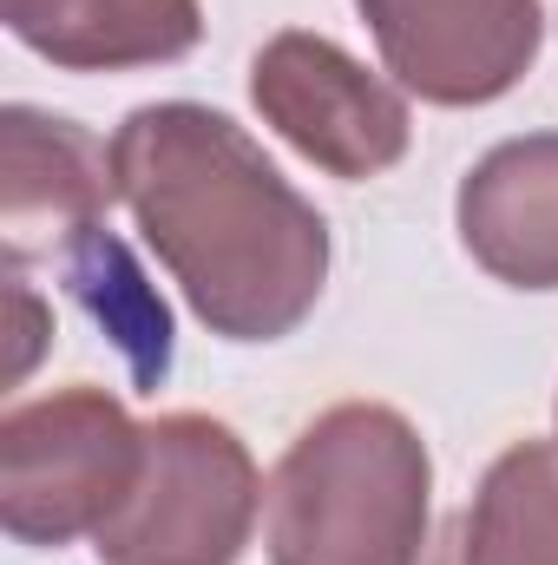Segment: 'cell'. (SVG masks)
Masks as SVG:
<instances>
[{"instance_id": "cell-11", "label": "cell", "mask_w": 558, "mask_h": 565, "mask_svg": "<svg viewBox=\"0 0 558 565\" xmlns=\"http://www.w3.org/2000/svg\"><path fill=\"white\" fill-rule=\"evenodd\" d=\"M60 270L73 282V296L93 309V322L132 355L139 382L158 388L164 369H171V309L144 289L139 264L126 257V244L106 237V231H93V237H79V244L60 257Z\"/></svg>"}, {"instance_id": "cell-4", "label": "cell", "mask_w": 558, "mask_h": 565, "mask_svg": "<svg viewBox=\"0 0 558 565\" xmlns=\"http://www.w3.org/2000/svg\"><path fill=\"white\" fill-rule=\"evenodd\" d=\"M264 480L237 427L211 415L144 422V460L119 513L99 526L106 565H237L257 533Z\"/></svg>"}, {"instance_id": "cell-7", "label": "cell", "mask_w": 558, "mask_h": 565, "mask_svg": "<svg viewBox=\"0 0 558 565\" xmlns=\"http://www.w3.org/2000/svg\"><path fill=\"white\" fill-rule=\"evenodd\" d=\"M112 145L86 126L7 106L0 113V231H7V270L33 257H66L79 237L99 231L112 211Z\"/></svg>"}, {"instance_id": "cell-6", "label": "cell", "mask_w": 558, "mask_h": 565, "mask_svg": "<svg viewBox=\"0 0 558 565\" xmlns=\"http://www.w3.org/2000/svg\"><path fill=\"white\" fill-rule=\"evenodd\" d=\"M382 66L427 106L506 99L546 40L539 0H355Z\"/></svg>"}, {"instance_id": "cell-5", "label": "cell", "mask_w": 558, "mask_h": 565, "mask_svg": "<svg viewBox=\"0 0 558 565\" xmlns=\"http://www.w3.org/2000/svg\"><path fill=\"white\" fill-rule=\"evenodd\" d=\"M250 99L277 139H289L309 164H322L342 184L382 178L388 164L408 158L415 139L408 99L355 53H342L329 33H302V26L277 33L257 53Z\"/></svg>"}, {"instance_id": "cell-3", "label": "cell", "mask_w": 558, "mask_h": 565, "mask_svg": "<svg viewBox=\"0 0 558 565\" xmlns=\"http://www.w3.org/2000/svg\"><path fill=\"white\" fill-rule=\"evenodd\" d=\"M144 460V427L119 395L79 382L7 408L0 422V526L20 546L99 540Z\"/></svg>"}, {"instance_id": "cell-1", "label": "cell", "mask_w": 558, "mask_h": 565, "mask_svg": "<svg viewBox=\"0 0 558 565\" xmlns=\"http://www.w3.org/2000/svg\"><path fill=\"white\" fill-rule=\"evenodd\" d=\"M119 204L224 342H282L322 302L329 224L237 119L197 99L139 106L112 132Z\"/></svg>"}, {"instance_id": "cell-10", "label": "cell", "mask_w": 558, "mask_h": 565, "mask_svg": "<svg viewBox=\"0 0 558 565\" xmlns=\"http://www.w3.org/2000/svg\"><path fill=\"white\" fill-rule=\"evenodd\" d=\"M466 565H558V440H513L460 513Z\"/></svg>"}, {"instance_id": "cell-9", "label": "cell", "mask_w": 558, "mask_h": 565, "mask_svg": "<svg viewBox=\"0 0 558 565\" xmlns=\"http://www.w3.org/2000/svg\"><path fill=\"white\" fill-rule=\"evenodd\" d=\"M7 33L60 73H132L204 40L197 0H0Z\"/></svg>"}, {"instance_id": "cell-2", "label": "cell", "mask_w": 558, "mask_h": 565, "mask_svg": "<svg viewBox=\"0 0 558 565\" xmlns=\"http://www.w3.org/2000/svg\"><path fill=\"white\" fill-rule=\"evenodd\" d=\"M433 460L401 408L342 402L302 427L270 473V565H420Z\"/></svg>"}, {"instance_id": "cell-8", "label": "cell", "mask_w": 558, "mask_h": 565, "mask_svg": "<svg viewBox=\"0 0 558 565\" xmlns=\"http://www.w3.org/2000/svg\"><path fill=\"white\" fill-rule=\"evenodd\" d=\"M466 257L506 289H558V132L493 145L453 198Z\"/></svg>"}, {"instance_id": "cell-12", "label": "cell", "mask_w": 558, "mask_h": 565, "mask_svg": "<svg viewBox=\"0 0 558 565\" xmlns=\"http://www.w3.org/2000/svg\"><path fill=\"white\" fill-rule=\"evenodd\" d=\"M420 565H466V546H460V520H453L447 533H433V540H427Z\"/></svg>"}]
</instances>
